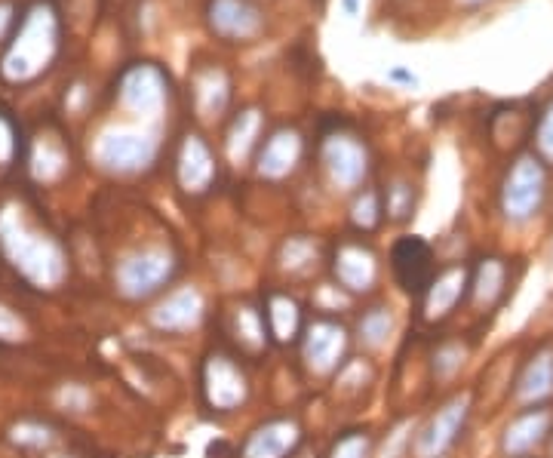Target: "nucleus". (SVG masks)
I'll use <instances>...</instances> for the list:
<instances>
[{"instance_id": "1", "label": "nucleus", "mask_w": 553, "mask_h": 458, "mask_svg": "<svg viewBox=\"0 0 553 458\" xmlns=\"http://www.w3.org/2000/svg\"><path fill=\"white\" fill-rule=\"evenodd\" d=\"M550 185V166L535 151L517 154L498 182V216L510 228H526L538 222L547 210Z\"/></svg>"}, {"instance_id": "2", "label": "nucleus", "mask_w": 553, "mask_h": 458, "mask_svg": "<svg viewBox=\"0 0 553 458\" xmlns=\"http://www.w3.org/2000/svg\"><path fill=\"white\" fill-rule=\"evenodd\" d=\"M203 25L225 47H252L268 34L271 13L262 0H206Z\"/></svg>"}, {"instance_id": "3", "label": "nucleus", "mask_w": 553, "mask_h": 458, "mask_svg": "<svg viewBox=\"0 0 553 458\" xmlns=\"http://www.w3.org/2000/svg\"><path fill=\"white\" fill-rule=\"evenodd\" d=\"M323 170L329 173L332 185L338 191H354L369 170V154L366 145L351 133H329L323 136Z\"/></svg>"}, {"instance_id": "4", "label": "nucleus", "mask_w": 553, "mask_h": 458, "mask_svg": "<svg viewBox=\"0 0 553 458\" xmlns=\"http://www.w3.org/2000/svg\"><path fill=\"white\" fill-rule=\"evenodd\" d=\"M553 437V406H523L501 434L504 458H532Z\"/></svg>"}, {"instance_id": "5", "label": "nucleus", "mask_w": 553, "mask_h": 458, "mask_svg": "<svg viewBox=\"0 0 553 458\" xmlns=\"http://www.w3.org/2000/svg\"><path fill=\"white\" fill-rule=\"evenodd\" d=\"M234 99V80L225 62L203 59L191 71V105L200 120H219Z\"/></svg>"}, {"instance_id": "6", "label": "nucleus", "mask_w": 553, "mask_h": 458, "mask_svg": "<svg viewBox=\"0 0 553 458\" xmlns=\"http://www.w3.org/2000/svg\"><path fill=\"white\" fill-rule=\"evenodd\" d=\"M391 268L400 286L412 296H424L434 286V253L421 237H400L391 249Z\"/></svg>"}, {"instance_id": "7", "label": "nucleus", "mask_w": 553, "mask_h": 458, "mask_svg": "<svg viewBox=\"0 0 553 458\" xmlns=\"http://www.w3.org/2000/svg\"><path fill=\"white\" fill-rule=\"evenodd\" d=\"M120 93L133 108L160 111L173 96V87H169V74L157 62H133V68H126L123 74Z\"/></svg>"}, {"instance_id": "8", "label": "nucleus", "mask_w": 553, "mask_h": 458, "mask_svg": "<svg viewBox=\"0 0 553 458\" xmlns=\"http://www.w3.org/2000/svg\"><path fill=\"white\" fill-rule=\"evenodd\" d=\"M514 400L520 406H547L553 400V345H544L526 357L517 376Z\"/></svg>"}, {"instance_id": "9", "label": "nucleus", "mask_w": 553, "mask_h": 458, "mask_svg": "<svg viewBox=\"0 0 553 458\" xmlns=\"http://www.w3.org/2000/svg\"><path fill=\"white\" fill-rule=\"evenodd\" d=\"M299 157H302V136H299V130L283 127L271 139L262 142V148H259V173L265 179H286L295 170Z\"/></svg>"}, {"instance_id": "10", "label": "nucleus", "mask_w": 553, "mask_h": 458, "mask_svg": "<svg viewBox=\"0 0 553 458\" xmlns=\"http://www.w3.org/2000/svg\"><path fill=\"white\" fill-rule=\"evenodd\" d=\"M532 151L553 170V93L547 102L532 114Z\"/></svg>"}, {"instance_id": "11", "label": "nucleus", "mask_w": 553, "mask_h": 458, "mask_svg": "<svg viewBox=\"0 0 553 458\" xmlns=\"http://www.w3.org/2000/svg\"><path fill=\"white\" fill-rule=\"evenodd\" d=\"M388 80L397 83V87H406V90H415V87H418V74H412V71L403 68V65H394V68L388 71Z\"/></svg>"}, {"instance_id": "12", "label": "nucleus", "mask_w": 553, "mask_h": 458, "mask_svg": "<svg viewBox=\"0 0 553 458\" xmlns=\"http://www.w3.org/2000/svg\"><path fill=\"white\" fill-rule=\"evenodd\" d=\"M338 4H342V10H345V16H348V19H354V16H360L363 0H338Z\"/></svg>"}, {"instance_id": "13", "label": "nucleus", "mask_w": 553, "mask_h": 458, "mask_svg": "<svg viewBox=\"0 0 553 458\" xmlns=\"http://www.w3.org/2000/svg\"><path fill=\"white\" fill-rule=\"evenodd\" d=\"M486 4H492V0H455L458 10H483Z\"/></svg>"}, {"instance_id": "14", "label": "nucleus", "mask_w": 553, "mask_h": 458, "mask_svg": "<svg viewBox=\"0 0 553 458\" xmlns=\"http://www.w3.org/2000/svg\"><path fill=\"white\" fill-rule=\"evenodd\" d=\"M547 259H550V265H553V237H550V253H547Z\"/></svg>"}, {"instance_id": "15", "label": "nucleus", "mask_w": 553, "mask_h": 458, "mask_svg": "<svg viewBox=\"0 0 553 458\" xmlns=\"http://www.w3.org/2000/svg\"><path fill=\"white\" fill-rule=\"evenodd\" d=\"M532 458H535V455H532Z\"/></svg>"}]
</instances>
